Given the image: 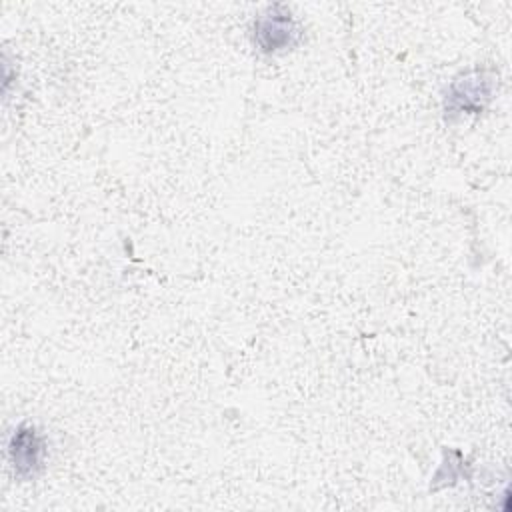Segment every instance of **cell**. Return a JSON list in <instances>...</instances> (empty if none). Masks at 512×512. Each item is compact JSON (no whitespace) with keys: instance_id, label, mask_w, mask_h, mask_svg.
Wrapping results in <instances>:
<instances>
[{"instance_id":"1","label":"cell","mask_w":512,"mask_h":512,"mask_svg":"<svg viewBox=\"0 0 512 512\" xmlns=\"http://www.w3.org/2000/svg\"><path fill=\"white\" fill-rule=\"evenodd\" d=\"M494 74L482 68L468 70L452 80L444 94L446 118L454 114H478L494 94Z\"/></svg>"},{"instance_id":"3","label":"cell","mask_w":512,"mask_h":512,"mask_svg":"<svg viewBox=\"0 0 512 512\" xmlns=\"http://www.w3.org/2000/svg\"><path fill=\"white\" fill-rule=\"evenodd\" d=\"M46 444L36 426L20 424L8 440V458L18 478H36L44 466Z\"/></svg>"},{"instance_id":"2","label":"cell","mask_w":512,"mask_h":512,"mask_svg":"<svg viewBox=\"0 0 512 512\" xmlns=\"http://www.w3.org/2000/svg\"><path fill=\"white\" fill-rule=\"evenodd\" d=\"M300 40V26L290 8L272 4L264 8L254 20V44L264 54H280L296 46Z\"/></svg>"}]
</instances>
